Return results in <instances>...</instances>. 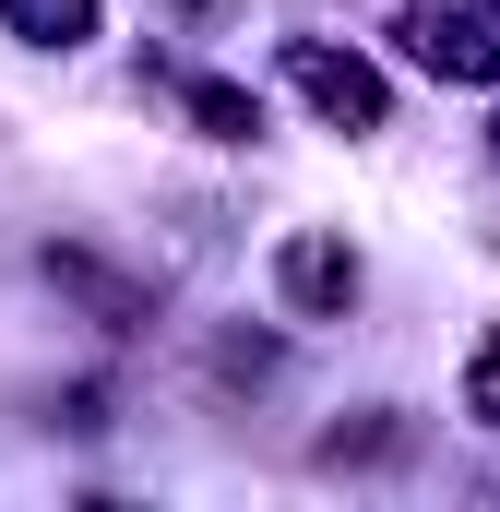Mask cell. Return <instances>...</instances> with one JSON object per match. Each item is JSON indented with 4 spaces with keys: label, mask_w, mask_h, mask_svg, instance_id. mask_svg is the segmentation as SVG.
Masks as SVG:
<instances>
[{
    "label": "cell",
    "mask_w": 500,
    "mask_h": 512,
    "mask_svg": "<svg viewBox=\"0 0 500 512\" xmlns=\"http://www.w3.org/2000/svg\"><path fill=\"white\" fill-rule=\"evenodd\" d=\"M358 286H370V274H358V251H346L334 227H286V239H274V298H286L298 322H346Z\"/></svg>",
    "instance_id": "obj_3"
},
{
    "label": "cell",
    "mask_w": 500,
    "mask_h": 512,
    "mask_svg": "<svg viewBox=\"0 0 500 512\" xmlns=\"http://www.w3.org/2000/svg\"><path fill=\"white\" fill-rule=\"evenodd\" d=\"M179 108H191V131H203V143H250V131H262V96H250V84H227V72H191V84H179Z\"/></svg>",
    "instance_id": "obj_5"
},
{
    "label": "cell",
    "mask_w": 500,
    "mask_h": 512,
    "mask_svg": "<svg viewBox=\"0 0 500 512\" xmlns=\"http://www.w3.org/2000/svg\"><path fill=\"white\" fill-rule=\"evenodd\" d=\"M393 48H405L417 72H441V84H500V24L489 12L417 0V12H393Z\"/></svg>",
    "instance_id": "obj_2"
},
{
    "label": "cell",
    "mask_w": 500,
    "mask_h": 512,
    "mask_svg": "<svg viewBox=\"0 0 500 512\" xmlns=\"http://www.w3.org/2000/svg\"><path fill=\"white\" fill-rule=\"evenodd\" d=\"M167 12H179V24H215V12H227V0H167Z\"/></svg>",
    "instance_id": "obj_10"
},
{
    "label": "cell",
    "mask_w": 500,
    "mask_h": 512,
    "mask_svg": "<svg viewBox=\"0 0 500 512\" xmlns=\"http://www.w3.org/2000/svg\"><path fill=\"white\" fill-rule=\"evenodd\" d=\"M417 453V429L405 417H358V429H322V465L346 477V465H405Z\"/></svg>",
    "instance_id": "obj_7"
},
{
    "label": "cell",
    "mask_w": 500,
    "mask_h": 512,
    "mask_svg": "<svg viewBox=\"0 0 500 512\" xmlns=\"http://www.w3.org/2000/svg\"><path fill=\"white\" fill-rule=\"evenodd\" d=\"M215 382H274V346H262V334H227V346H215Z\"/></svg>",
    "instance_id": "obj_9"
},
{
    "label": "cell",
    "mask_w": 500,
    "mask_h": 512,
    "mask_svg": "<svg viewBox=\"0 0 500 512\" xmlns=\"http://www.w3.org/2000/svg\"><path fill=\"white\" fill-rule=\"evenodd\" d=\"M465 417L500 429V334H477V358H465Z\"/></svg>",
    "instance_id": "obj_8"
},
{
    "label": "cell",
    "mask_w": 500,
    "mask_h": 512,
    "mask_svg": "<svg viewBox=\"0 0 500 512\" xmlns=\"http://www.w3.org/2000/svg\"><path fill=\"white\" fill-rule=\"evenodd\" d=\"M0 24H12L24 48H84V36H96V0H0Z\"/></svg>",
    "instance_id": "obj_6"
},
{
    "label": "cell",
    "mask_w": 500,
    "mask_h": 512,
    "mask_svg": "<svg viewBox=\"0 0 500 512\" xmlns=\"http://www.w3.org/2000/svg\"><path fill=\"white\" fill-rule=\"evenodd\" d=\"M36 274H48L84 322H108V334H143V322H155V286H143V274H120V262H96L84 239H48V251H36Z\"/></svg>",
    "instance_id": "obj_4"
},
{
    "label": "cell",
    "mask_w": 500,
    "mask_h": 512,
    "mask_svg": "<svg viewBox=\"0 0 500 512\" xmlns=\"http://www.w3.org/2000/svg\"><path fill=\"white\" fill-rule=\"evenodd\" d=\"M286 84H298L334 131H381L393 120V84H381L358 48H334V36H286Z\"/></svg>",
    "instance_id": "obj_1"
},
{
    "label": "cell",
    "mask_w": 500,
    "mask_h": 512,
    "mask_svg": "<svg viewBox=\"0 0 500 512\" xmlns=\"http://www.w3.org/2000/svg\"><path fill=\"white\" fill-rule=\"evenodd\" d=\"M477 12H489V24H500V0H477Z\"/></svg>",
    "instance_id": "obj_11"
}]
</instances>
